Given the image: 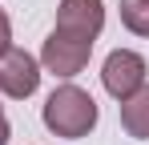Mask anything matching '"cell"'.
Returning <instances> with one entry per match:
<instances>
[{
    "instance_id": "1",
    "label": "cell",
    "mask_w": 149,
    "mask_h": 145,
    "mask_svg": "<svg viewBox=\"0 0 149 145\" xmlns=\"http://www.w3.org/2000/svg\"><path fill=\"white\" fill-rule=\"evenodd\" d=\"M40 117H45V129L49 133L65 137V141H81V137H89L97 129L101 109H97V101H93V93H85L81 85H61V89L49 93Z\"/></svg>"
},
{
    "instance_id": "2",
    "label": "cell",
    "mask_w": 149,
    "mask_h": 145,
    "mask_svg": "<svg viewBox=\"0 0 149 145\" xmlns=\"http://www.w3.org/2000/svg\"><path fill=\"white\" fill-rule=\"evenodd\" d=\"M89 56H93V40L52 28L49 36H45V48H40V69L69 81V77H77V72L89 65Z\"/></svg>"
},
{
    "instance_id": "3",
    "label": "cell",
    "mask_w": 149,
    "mask_h": 145,
    "mask_svg": "<svg viewBox=\"0 0 149 145\" xmlns=\"http://www.w3.org/2000/svg\"><path fill=\"white\" fill-rule=\"evenodd\" d=\"M145 56L141 52H133V48H113L109 56H105V65H101V85H105V93L113 97V101H125V97H133L145 81Z\"/></svg>"
},
{
    "instance_id": "4",
    "label": "cell",
    "mask_w": 149,
    "mask_h": 145,
    "mask_svg": "<svg viewBox=\"0 0 149 145\" xmlns=\"http://www.w3.org/2000/svg\"><path fill=\"white\" fill-rule=\"evenodd\" d=\"M36 85H40V61L16 45L4 48L0 52V93L12 101H24L36 93Z\"/></svg>"
},
{
    "instance_id": "5",
    "label": "cell",
    "mask_w": 149,
    "mask_h": 145,
    "mask_svg": "<svg viewBox=\"0 0 149 145\" xmlns=\"http://www.w3.org/2000/svg\"><path fill=\"white\" fill-rule=\"evenodd\" d=\"M56 28L85 40H97L105 28V0H61L56 4Z\"/></svg>"
},
{
    "instance_id": "6",
    "label": "cell",
    "mask_w": 149,
    "mask_h": 145,
    "mask_svg": "<svg viewBox=\"0 0 149 145\" xmlns=\"http://www.w3.org/2000/svg\"><path fill=\"white\" fill-rule=\"evenodd\" d=\"M121 129L133 141H149V85H141L133 97H125L121 105Z\"/></svg>"
},
{
    "instance_id": "7",
    "label": "cell",
    "mask_w": 149,
    "mask_h": 145,
    "mask_svg": "<svg viewBox=\"0 0 149 145\" xmlns=\"http://www.w3.org/2000/svg\"><path fill=\"white\" fill-rule=\"evenodd\" d=\"M121 24L137 36H149V0H121Z\"/></svg>"
},
{
    "instance_id": "8",
    "label": "cell",
    "mask_w": 149,
    "mask_h": 145,
    "mask_svg": "<svg viewBox=\"0 0 149 145\" xmlns=\"http://www.w3.org/2000/svg\"><path fill=\"white\" fill-rule=\"evenodd\" d=\"M4 48H12V20H8V12L0 8V52Z\"/></svg>"
},
{
    "instance_id": "9",
    "label": "cell",
    "mask_w": 149,
    "mask_h": 145,
    "mask_svg": "<svg viewBox=\"0 0 149 145\" xmlns=\"http://www.w3.org/2000/svg\"><path fill=\"white\" fill-rule=\"evenodd\" d=\"M12 137V129H8V117H4V105H0V145H8Z\"/></svg>"
}]
</instances>
